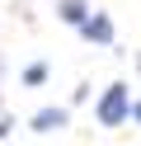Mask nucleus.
<instances>
[{
  "label": "nucleus",
  "instance_id": "nucleus-1",
  "mask_svg": "<svg viewBox=\"0 0 141 146\" xmlns=\"http://www.w3.org/2000/svg\"><path fill=\"white\" fill-rule=\"evenodd\" d=\"M132 104H136L132 90L122 85V80H113V85L99 94V104H94V123H99V127H122L132 118Z\"/></svg>",
  "mask_w": 141,
  "mask_h": 146
},
{
  "label": "nucleus",
  "instance_id": "nucleus-2",
  "mask_svg": "<svg viewBox=\"0 0 141 146\" xmlns=\"http://www.w3.org/2000/svg\"><path fill=\"white\" fill-rule=\"evenodd\" d=\"M28 127H33V132H61V127H71V108L66 104H42L28 118Z\"/></svg>",
  "mask_w": 141,
  "mask_h": 146
},
{
  "label": "nucleus",
  "instance_id": "nucleus-3",
  "mask_svg": "<svg viewBox=\"0 0 141 146\" xmlns=\"http://www.w3.org/2000/svg\"><path fill=\"white\" fill-rule=\"evenodd\" d=\"M89 14H94V10L85 5V0H56V19H61L66 29H75V33L89 24Z\"/></svg>",
  "mask_w": 141,
  "mask_h": 146
},
{
  "label": "nucleus",
  "instance_id": "nucleus-4",
  "mask_svg": "<svg viewBox=\"0 0 141 146\" xmlns=\"http://www.w3.org/2000/svg\"><path fill=\"white\" fill-rule=\"evenodd\" d=\"M80 38H85V42H99V47H108V42H113V19H108L103 10H94L89 24L80 29Z\"/></svg>",
  "mask_w": 141,
  "mask_h": 146
},
{
  "label": "nucleus",
  "instance_id": "nucleus-5",
  "mask_svg": "<svg viewBox=\"0 0 141 146\" xmlns=\"http://www.w3.org/2000/svg\"><path fill=\"white\" fill-rule=\"evenodd\" d=\"M19 80H24L28 90H38V85L47 80V61H28V66H24V76H19Z\"/></svg>",
  "mask_w": 141,
  "mask_h": 146
},
{
  "label": "nucleus",
  "instance_id": "nucleus-6",
  "mask_svg": "<svg viewBox=\"0 0 141 146\" xmlns=\"http://www.w3.org/2000/svg\"><path fill=\"white\" fill-rule=\"evenodd\" d=\"M132 123H141V99H136V104H132Z\"/></svg>",
  "mask_w": 141,
  "mask_h": 146
},
{
  "label": "nucleus",
  "instance_id": "nucleus-7",
  "mask_svg": "<svg viewBox=\"0 0 141 146\" xmlns=\"http://www.w3.org/2000/svg\"><path fill=\"white\" fill-rule=\"evenodd\" d=\"M9 127H14V123H9V118H0V137H5V132H9Z\"/></svg>",
  "mask_w": 141,
  "mask_h": 146
},
{
  "label": "nucleus",
  "instance_id": "nucleus-8",
  "mask_svg": "<svg viewBox=\"0 0 141 146\" xmlns=\"http://www.w3.org/2000/svg\"><path fill=\"white\" fill-rule=\"evenodd\" d=\"M136 76H141V52H136Z\"/></svg>",
  "mask_w": 141,
  "mask_h": 146
}]
</instances>
